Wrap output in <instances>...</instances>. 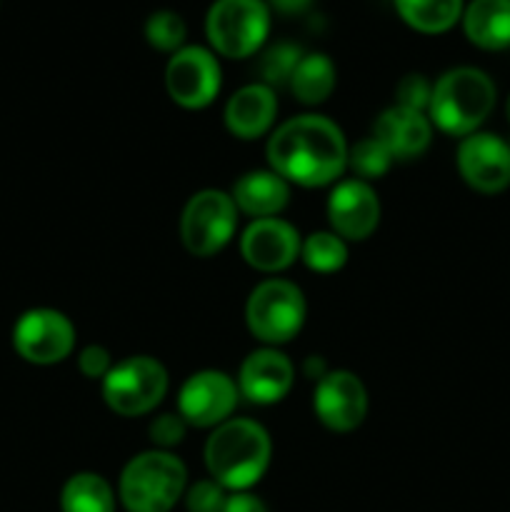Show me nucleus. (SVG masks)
<instances>
[{
  "instance_id": "c85d7f7f",
  "label": "nucleus",
  "mask_w": 510,
  "mask_h": 512,
  "mask_svg": "<svg viewBox=\"0 0 510 512\" xmlns=\"http://www.w3.org/2000/svg\"><path fill=\"white\" fill-rule=\"evenodd\" d=\"M430 93H433V85L428 83V78L420 73H410L405 75L403 80L395 88V105H403V108L410 110H420V113L428 115V105H430Z\"/></svg>"
},
{
  "instance_id": "7c9ffc66",
  "label": "nucleus",
  "mask_w": 510,
  "mask_h": 512,
  "mask_svg": "<svg viewBox=\"0 0 510 512\" xmlns=\"http://www.w3.org/2000/svg\"><path fill=\"white\" fill-rule=\"evenodd\" d=\"M113 365V355L103 345H85L78 353V368L88 380H100L103 383L105 375L113 370Z\"/></svg>"
},
{
  "instance_id": "aec40b11",
  "label": "nucleus",
  "mask_w": 510,
  "mask_h": 512,
  "mask_svg": "<svg viewBox=\"0 0 510 512\" xmlns=\"http://www.w3.org/2000/svg\"><path fill=\"white\" fill-rule=\"evenodd\" d=\"M460 23L475 48H510V0H470Z\"/></svg>"
},
{
  "instance_id": "393cba45",
  "label": "nucleus",
  "mask_w": 510,
  "mask_h": 512,
  "mask_svg": "<svg viewBox=\"0 0 510 512\" xmlns=\"http://www.w3.org/2000/svg\"><path fill=\"white\" fill-rule=\"evenodd\" d=\"M303 50L295 43H275L260 55L258 73L260 83H265L268 88H278V85H288L290 78H293L295 68H298L300 58H303Z\"/></svg>"
},
{
  "instance_id": "f257e3e1",
  "label": "nucleus",
  "mask_w": 510,
  "mask_h": 512,
  "mask_svg": "<svg viewBox=\"0 0 510 512\" xmlns=\"http://www.w3.org/2000/svg\"><path fill=\"white\" fill-rule=\"evenodd\" d=\"M348 140L325 115H295L270 133V170L300 188L335 183L348 168Z\"/></svg>"
},
{
  "instance_id": "1a4fd4ad",
  "label": "nucleus",
  "mask_w": 510,
  "mask_h": 512,
  "mask_svg": "<svg viewBox=\"0 0 510 512\" xmlns=\"http://www.w3.org/2000/svg\"><path fill=\"white\" fill-rule=\"evenodd\" d=\"M223 73L215 53L203 45H185L165 65V90L185 110L208 108L220 93Z\"/></svg>"
},
{
  "instance_id": "39448f33",
  "label": "nucleus",
  "mask_w": 510,
  "mask_h": 512,
  "mask_svg": "<svg viewBox=\"0 0 510 512\" xmlns=\"http://www.w3.org/2000/svg\"><path fill=\"white\" fill-rule=\"evenodd\" d=\"M270 33L265 0H215L205 15V35L213 53L243 60L258 53Z\"/></svg>"
},
{
  "instance_id": "bb28decb",
  "label": "nucleus",
  "mask_w": 510,
  "mask_h": 512,
  "mask_svg": "<svg viewBox=\"0 0 510 512\" xmlns=\"http://www.w3.org/2000/svg\"><path fill=\"white\" fill-rule=\"evenodd\" d=\"M390 165H393V158H390L388 150H385L373 135L358 140V143L348 150V168L358 175V180H365V183H368V180L383 178L390 170Z\"/></svg>"
},
{
  "instance_id": "4be33fe9",
  "label": "nucleus",
  "mask_w": 510,
  "mask_h": 512,
  "mask_svg": "<svg viewBox=\"0 0 510 512\" xmlns=\"http://www.w3.org/2000/svg\"><path fill=\"white\" fill-rule=\"evenodd\" d=\"M335 83H338V70L333 60L325 53H305L288 88L303 105H320L333 95Z\"/></svg>"
},
{
  "instance_id": "dca6fc26",
  "label": "nucleus",
  "mask_w": 510,
  "mask_h": 512,
  "mask_svg": "<svg viewBox=\"0 0 510 512\" xmlns=\"http://www.w3.org/2000/svg\"><path fill=\"white\" fill-rule=\"evenodd\" d=\"M238 393L255 405H275L290 393L295 383V368L288 355L278 348L253 350L243 360L238 373Z\"/></svg>"
},
{
  "instance_id": "72a5a7b5",
  "label": "nucleus",
  "mask_w": 510,
  "mask_h": 512,
  "mask_svg": "<svg viewBox=\"0 0 510 512\" xmlns=\"http://www.w3.org/2000/svg\"><path fill=\"white\" fill-rule=\"evenodd\" d=\"M303 375L313 380V383H318L320 378L328 375V365H325V360L320 358V355H310V358H305L303 363Z\"/></svg>"
},
{
  "instance_id": "6e6552de",
  "label": "nucleus",
  "mask_w": 510,
  "mask_h": 512,
  "mask_svg": "<svg viewBox=\"0 0 510 512\" xmlns=\"http://www.w3.org/2000/svg\"><path fill=\"white\" fill-rule=\"evenodd\" d=\"M235 228H238V208L230 193L215 188L195 193L180 215V240L195 258L218 255L233 240Z\"/></svg>"
},
{
  "instance_id": "5701e85b",
  "label": "nucleus",
  "mask_w": 510,
  "mask_h": 512,
  "mask_svg": "<svg viewBox=\"0 0 510 512\" xmlns=\"http://www.w3.org/2000/svg\"><path fill=\"white\" fill-rule=\"evenodd\" d=\"M63 512H115V493L98 473H75L60 490Z\"/></svg>"
},
{
  "instance_id": "20e7f679",
  "label": "nucleus",
  "mask_w": 510,
  "mask_h": 512,
  "mask_svg": "<svg viewBox=\"0 0 510 512\" xmlns=\"http://www.w3.org/2000/svg\"><path fill=\"white\" fill-rule=\"evenodd\" d=\"M188 490V470L170 450H145L120 473L118 498L128 512H170Z\"/></svg>"
},
{
  "instance_id": "9d476101",
  "label": "nucleus",
  "mask_w": 510,
  "mask_h": 512,
  "mask_svg": "<svg viewBox=\"0 0 510 512\" xmlns=\"http://www.w3.org/2000/svg\"><path fill=\"white\" fill-rule=\"evenodd\" d=\"M13 348L30 365H58L73 353L75 325L55 308H30L15 320Z\"/></svg>"
},
{
  "instance_id": "f8f14e48",
  "label": "nucleus",
  "mask_w": 510,
  "mask_h": 512,
  "mask_svg": "<svg viewBox=\"0 0 510 512\" xmlns=\"http://www.w3.org/2000/svg\"><path fill=\"white\" fill-rule=\"evenodd\" d=\"M313 410L328 430L350 433L360 428L368 415V390L350 370H328V375L315 383Z\"/></svg>"
},
{
  "instance_id": "473e14b6",
  "label": "nucleus",
  "mask_w": 510,
  "mask_h": 512,
  "mask_svg": "<svg viewBox=\"0 0 510 512\" xmlns=\"http://www.w3.org/2000/svg\"><path fill=\"white\" fill-rule=\"evenodd\" d=\"M270 8V13H280V15H303L305 10L313 5V0H265Z\"/></svg>"
},
{
  "instance_id": "412c9836",
  "label": "nucleus",
  "mask_w": 510,
  "mask_h": 512,
  "mask_svg": "<svg viewBox=\"0 0 510 512\" xmlns=\"http://www.w3.org/2000/svg\"><path fill=\"white\" fill-rule=\"evenodd\" d=\"M400 20L423 35L448 33L463 18V0H393Z\"/></svg>"
},
{
  "instance_id": "ddd939ff",
  "label": "nucleus",
  "mask_w": 510,
  "mask_h": 512,
  "mask_svg": "<svg viewBox=\"0 0 510 512\" xmlns=\"http://www.w3.org/2000/svg\"><path fill=\"white\" fill-rule=\"evenodd\" d=\"M458 173L483 195L503 193L510 185V143L495 133H473L458 145Z\"/></svg>"
},
{
  "instance_id": "a878e982",
  "label": "nucleus",
  "mask_w": 510,
  "mask_h": 512,
  "mask_svg": "<svg viewBox=\"0 0 510 512\" xmlns=\"http://www.w3.org/2000/svg\"><path fill=\"white\" fill-rule=\"evenodd\" d=\"M185 38H188L185 20L173 10H155L145 20V40L150 48L160 50V53H178L180 48H185Z\"/></svg>"
},
{
  "instance_id": "f3484780",
  "label": "nucleus",
  "mask_w": 510,
  "mask_h": 512,
  "mask_svg": "<svg viewBox=\"0 0 510 512\" xmlns=\"http://www.w3.org/2000/svg\"><path fill=\"white\" fill-rule=\"evenodd\" d=\"M373 138L388 150L393 160H415L430 148L433 123L420 110L393 105V108L383 110L380 118L375 120Z\"/></svg>"
},
{
  "instance_id": "b1692460",
  "label": "nucleus",
  "mask_w": 510,
  "mask_h": 512,
  "mask_svg": "<svg viewBox=\"0 0 510 512\" xmlns=\"http://www.w3.org/2000/svg\"><path fill=\"white\" fill-rule=\"evenodd\" d=\"M300 258L313 273L330 275L338 273L348 263V245L333 230H320V233L308 235L300 245Z\"/></svg>"
},
{
  "instance_id": "7ed1b4c3",
  "label": "nucleus",
  "mask_w": 510,
  "mask_h": 512,
  "mask_svg": "<svg viewBox=\"0 0 510 512\" xmlns=\"http://www.w3.org/2000/svg\"><path fill=\"white\" fill-rule=\"evenodd\" d=\"M498 90L488 73L470 65L448 70L433 85L428 105L430 123L445 135L468 138L493 113Z\"/></svg>"
},
{
  "instance_id": "4468645a",
  "label": "nucleus",
  "mask_w": 510,
  "mask_h": 512,
  "mask_svg": "<svg viewBox=\"0 0 510 512\" xmlns=\"http://www.w3.org/2000/svg\"><path fill=\"white\" fill-rule=\"evenodd\" d=\"M300 233L280 218H260L245 228L240 255L260 273H280L300 258Z\"/></svg>"
},
{
  "instance_id": "423d86ee",
  "label": "nucleus",
  "mask_w": 510,
  "mask_h": 512,
  "mask_svg": "<svg viewBox=\"0 0 510 512\" xmlns=\"http://www.w3.org/2000/svg\"><path fill=\"white\" fill-rule=\"evenodd\" d=\"M305 305L303 290L290 280L270 278L255 285L245 303V323L248 330L268 348L290 343L303 330Z\"/></svg>"
},
{
  "instance_id": "9b49d317",
  "label": "nucleus",
  "mask_w": 510,
  "mask_h": 512,
  "mask_svg": "<svg viewBox=\"0 0 510 512\" xmlns=\"http://www.w3.org/2000/svg\"><path fill=\"white\" fill-rule=\"evenodd\" d=\"M238 383L223 370L193 373L178 393V413L193 428H218L238 405Z\"/></svg>"
},
{
  "instance_id": "f704fd0d",
  "label": "nucleus",
  "mask_w": 510,
  "mask_h": 512,
  "mask_svg": "<svg viewBox=\"0 0 510 512\" xmlns=\"http://www.w3.org/2000/svg\"><path fill=\"white\" fill-rule=\"evenodd\" d=\"M505 115H508V123H510V98H508V105H505Z\"/></svg>"
},
{
  "instance_id": "c756f323",
  "label": "nucleus",
  "mask_w": 510,
  "mask_h": 512,
  "mask_svg": "<svg viewBox=\"0 0 510 512\" xmlns=\"http://www.w3.org/2000/svg\"><path fill=\"white\" fill-rule=\"evenodd\" d=\"M148 433H150V440H153L155 448L170 450V448H175V445L183 443L185 433H188V423L180 418V413H175V415L163 413V415H158L153 423H150Z\"/></svg>"
},
{
  "instance_id": "2eb2a0df",
  "label": "nucleus",
  "mask_w": 510,
  "mask_h": 512,
  "mask_svg": "<svg viewBox=\"0 0 510 512\" xmlns=\"http://www.w3.org/2000/svg\"><path fill=\"white\" fill-rule=\"evenodd\" d=\"M328 220L343 240H365L380 223L378 193L365 180H340L328 195Z\"/></svg>"
},
{
  "instance_id": "2f4dec72",
  "label": "nucleus",
  "mask_w": 510,
  "mask_h": 512,
  "mask_svg": "<svg viewBox=\"0 0 510 512\" xmlns=\"http://www.w3.org/2000/svg\"><path fill=\"white\" fill-rule=\"evenodd\" d=\"M223 512H268V508H265V503L258 498V495L243 490V493L228 495Z\"/></svg>"
},
{
  "instance_id": "6ab92c4d",
  "label": "nucleus",
  "mask_w": 510,
  "mask_h": 512,
  "mask_svg": "<svg viewBox=\"0 0 510 512\" xmlns=\"http://www.w3.org/2000/svg\"><path fill=\"white\" fill-rule=\"evenodd\" d=\"M230 198L238 213L250 215L253 220L278 218L290 200V183L275 170H250L235 180Z\"/></svg>"
},
{
  "instance_id": "a211bd4d",
  "label": "nucleus",
  "mask_w": 510,
  "mask_h": 512,
  "mask_svg": "<svg viewBox=\"0 0 510 512\" xmlns=\"http://www.w3.org/2000/svg\"><path fill=\"white\" fill-rule=\"evenodd\" d=\"M225 128L240 140H258L275 125L278 118V98L275 90L265 83L243 85L230 95L225 105Z\"/></svg>"
},
{
  "instance_id": "0eeeda50",
  "label": "nucleus",
  "mask_w": 510,
  "mask_h": 512,
  "mask_svg": "<svg viewBox=\"0 0 510 512\" xmlns=\"http://www.w3.org/2000/svg\"><path fill=\"white\" fill-rule=\"evenodd\" d=\"M165 393H168V370L150 355L120 360L103 380L105 405L123 418L150 413L163 403Z\"/></svg>"
},
{
  "instance_id": "f03ea898",
  "label": "nucleus",
  "mask_w": 510,
  "mask_h": 512,
  "mask_svg": "<svg viewBox=\"0 0 510 512\" xmlns=\"http://www.w3.org/2000/svg\"><path fill=\"white\" fill-rule=\"evenodd\" d=\"M268 430L248 418L225 420L213 428L205 443V468L210 478L230 493H243L258 485L270 468Z\"/></svg>"
},
{
  "instance_id": "cd10ccee",
  "label": "nucleus",
  "mask_w": 510,
  "mask_h": 512,
  "mask_svg": "<svg viewBox=\"0 0 510 512\" xmlns=\"http://www.w3.org/2000/svg\"><path fill=\"white\" fill-rule=\"evenodd\" d=\"M183 498L188 512H223L225 500H228V490L215 483L213 478H208L190 485Z\"/></svg>"
}]
</instances>
